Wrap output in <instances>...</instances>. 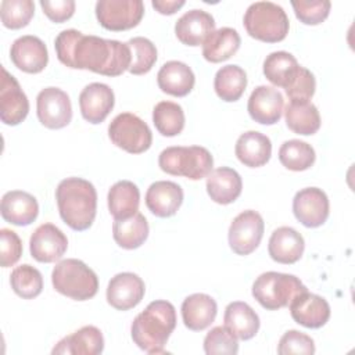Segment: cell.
Wrapping results in <instances>:
<instances>
[{
	"instance_id": "1",
	"label": "cell",
	"mask_w": 355,
	"mask_h": 355,
	"mask_svg": "<svg viewBox=\"0 0 355 355\" xmlns=\"http://www.w3.org/2000/svg\"><path fill=\"white\" fill-rule=\"evenodd\" d=\"M57 58L75 69H89L105 76H119L129 69L132 54L128 43L83 35L76 29H65L54 40Z\"/></svg>"
},
{
	"instance_id": "2",
	"label": "cell",
	"mask_w": 355,
	"mask_h": 355,
	"mask_svg": "<svg viewBox=\"0 0 355 355\" xmlns=\"http://www.w3.org/2000/svg\"><path fill=\"white\" fill-rule=\"evenodd\" d=\"M176 327V309L169 301L150 302L132 322L133 343L147 354L165 352V344Z\"/></svg>"
},
{
	"instance_id": "3",
	"label": "cell",
	"mask_w": 355,
	"mask_h": 355,
	"mask_svg": "<svg viewBox=\"0 0 355 355\" xmlns=\"http://www.w3.org/2000/svg\"><path fill=\"white\" fill-rule=\"evenodd\" d=\"M55 200L61 219L73 230L89 229L96 218L97 191L82 178H67L55 189Z\"/></svg>"
},
{
	"instance_id": "4",
	"label": "cell",
	"mask_w": 355,
	"mask_h": 355,
	"mask_svg": "<svg viewBox=\"0 0 355 355\" xmlns=\"http://www.w3.org/2000/svg\"><path fill=\"white\" fill-rule=\"evenodd\" d=\"M51 283L55 291L75 301L90 300L98 290V279L94 270L75 258L62 259L54 266Z\"/></svg>"
},
{
	"instance_id": "5",
	"label": "cell",
	"mask_w": 355,
	"mask_h": 355,
	"mask_svg": "<svg viewBox=\"0 0 355 355\" xmlns=\"http://www.w3.org/2000/svg\"><path fill=\"white\" fill-rule=\"evenodd\" d=\"M244 28L247 33L261 42H282L290 28L288 17L283 7L272 1H255L244 14Z\"/></svg>"
},
{
	"instance_id": "6",
	"label": "cell",
	"mask_w": 355,
	"mask_h": 355,
	"mask_svg": "<svg viewBox=\"0 0 355 355\" xmlns=\"http://www.w3.org/2000/svg\"><path fill=\"white\" fill-rule=\"evenodd\" d=\"M158 165L165 173L200 180L211 173L214 158L205 147L178 146L162 150L158 157Z\"/></svg>"
},
{
	"instance_id": "7",
	"label": "cell",
	"mask_w": 355,
	"mask_h": 355,
	"mask_svg": "<svg viewBox=\"0 0 355 355\" xmlns=\"http://www.w3.org/2000/svg\"><path fill=\"white\" fill-rule=\"evenodd\" d=\"M305 291L308 288L297 276L280 272H265L252 284V297L268 311L288 306L298 294Z\"/></svg>"
},
{
	"instance_id": "8",
	"label": "cell",
	"mask_w": 355,
	"mask_h": 355,
	"mask_svg": "<svg viewBox=\"0 0 355 355\" xmlns=\"http://www.w3.org/2000/svg\"><path fill=\"white\" fill-rule=\"evenodd\" d=\"M108 136L116 147L130 154H141L153 143L148 125L132 112L118 114L108 126Z\"/></svg>"
},
{
	"instance_id": "9",
	"label": "cell",
	"mask_w": 355,
	"mask_h": 355,
	"mask_svg": "<svg viewBox=\"0 0 355 355\" xmlns=\"http://www.w3.org/2000/svg\"><path fill=\"white\" fill-rule=\"evenodd\" d=\"M144 15L141 0H98L96 17L98 24L114 32L135 28Z\"/></svg>"
},
{
	"instance_id": "10",
	"label": "cell",
	"mask_w": 355,
	"mask_h": 355,
	"mask_svg": "<svg viewBox=\"0 0 355 355\" xmlns=\"http://www.w3.org/2000/svg\"><path fill=\"white\" fill-rule=\"evenodd\" d=\"M265 223L262 216L254 211L247 209L240 212L229 226V245L237 255H248L255 251L263 236Z\"/></svg>"
},
{
	"instance_id": "11",
	"label": "cell",
	"mask_w": 355,
	"mask_h": 355,
	"mask_svg": "<svg viewBox=\"0 0 355 355\" xmlns=\"http://www.w3.org/2000/svg\"><path fill=\"white\" fill-rule=\"evenodd\" d=\"M36 114L39 122L49 129L65 128L72 119L69 96L58 87H44L36 98Z\"/></svg>"
},
{
	"instance_id": "12",
	"label": "cell",
	"mask_w": 355,
	"mask_h": 355,
	"mask_svg": "<svg viewBox=\"0 0 355 355\" xmlns=\"http://www.w3.org/2000/svg\"><path fill=\"white\" fill-rule=\"evenodd\" d=\"M293 212L305 227H319L329 218V198L319 187H305L294 196Z\"/></svg>"
},
{
	"instance_id": "13",
	"label": "cell",
	"mask_w": 355,
	"mask_h": 355,
	"mask_svg": "<svg viewBox=\"0 0 355 355\" xmlns=\"http://www.w3.org/2000/svg\"><path fill=\"white\" fill-rule=\"evenodd\" d=\"M29 112V101L18 80L1 67L0 86V118L10 126L19 125Z\"/></svg>"
},
{
	"instance_id": "14",
	"label": "cell",
	"mask_w": 355,
	"mask_h": 355,
	"mask_svg": "<svg viewBox=\"0 0 355 355\" xmlns=\"http://www.w3.org/2000/svg\"><path fill=\"white\" fill-rule=\"evenodd\" d=\"M68 248V239L53 223H43L32 233L29 240L31 255L43 263L58 261Z\"/></svg>"
},
{
	"instance_id": "15",
	"label": "cell",
	"mask_w": 355,
	"mask_h": 355,
	"mask_svg": "<svg viewBox=\"0 0 355 355\" xmlns=\"http://www.w3.org/2000/svg\"><path fill=\"white\" fill-rule=\"evenodd\" d=\"M146 286L140 276L132 272L115 275L107 287V301L118 311H128L139 305L144 297Z\"/></svg>"
},
{
	"instance_id": "16",
	"label": "cell",
	"mask_w": 355,
	"mask_h": 355,
	"mask_svg": "<svg viewBox=\"0 0 355 355\" xmlns=\"http://www.w3.org/2000/svg\"><path fill=\"white\" fill-rule=\"evenodd\" d=\"M10 58L18 69L26 73H39L49 62V51L42 39L25 35L12 42Z\"/></svg>"
},
{
	"instance_id": "17",
	"label": "cell",
	"mask_w": 355,
	"mask_h": 355,
	"mask_svg": "<svg viewBox=\"0 0 355 355\" xmlns=\"http://www.w3.org/2000/svg\"><path fill=\"white\" fill-rule=\"evenodd\" d=\"M115 96L112 89L100 82L87 85L79 94L80 114L89 123H101L112 111Z\"/></svg>"
},
{
	"instance_id": "18",
	"label": "cell",
	"mask_w": 355,
	"mask_h": 355,
	"mask_svg": "<svg viewBox=\"0 0 355 355\" xmlns=\"http://www.w3.org/2000/svg\"><path fill=\"white\" fill-rule=\"evenodd\" d=\"M284 107L283 94L272 87L261 85L255 87L248 98L250 116L261 125H275L280 121Z\"/></svg>"
},
{
	"instance_id": "19",
	"label": "cell",
	"mask_w": 355,
	"mask_h": 355,
	"mask_svg": "<svg viewBox=\"0 0 355 355\" xmlns=\"http://www.w3.org/2000/svg\"><path fill=\"white\" fill-rule=\"evenodd\" d=\"M291 318L301 326L308 329H319L324 326L330 318V305L329 302L309 291L298 294L290 302Z\"/></svg>"
},
{
	"instance_id": "20",
	"label": "cell",
	"mask_w": 355,
	"mask_h": 355,
	"mask_svg": "<svg viewBox=\"0 0 355 355\" xmlns=\"http://www.w3.org/2000/svg\"><path fill=\"white\" fill-rule=\"evenodd\" d=\"M183 202L182 187L171 180H158L150 184L146 193L148 211L158 218L173 216Z\"/></svg>"
},
{
	"instance_id": "21",
	"label": "cell",
	"mask_w": 355,
	"mask_h": 355,
	"mask_svg": "<svg viewBox=\"0 0 355 355\" xmlns=\"http://www.w3.org/2000/svg\"><path fill=\"white\" fill-rule=\"evenodd\" d=\"M215 31L214 17L204 10H190L175 24L176 37L186 46H200Z\"/></svg>"
},
{
	"instance_id": "22",
	"label": "cell",
	"mask_w": 355,
	"mask_h": 355,
	"mask_svg": "<svg viewBox=\"0 0 355 355\" xmlns=\"http://www.w3.org/2000/svg\"><path fill=\"white\" fill-rule=\"evenodd\" d=\"M0 211L6 222L15 226H28L37 218L39 204L32 194L11 190L3 196Z\"/></svg>"
},
{
	"instance_id": "23",
	"label": "cell",
	"mask_w": 355,
	"mask_h": 355,
	"mask_svg": "<svg viewBox=\"0 0 355 355\" xmlns=\"http://www.w3.org/2000/svg\"><path fill=\"white\" fill-rule=\"evenodd\" d=\"M305 250V241L301 233L290 226H280L273 230L268 251L275 262L291 265L300 261Z\"/></svg>"
},
{
	"instance_id": "24",
	"label": "cell",
	"mask_w": 355,
	"mask_h": 355,
	"mask_svg": "<svg viewBox=\"0 0 355 355\" xmlns=\"http://www.w3.org/2000/svg\"><path fill=\"white\" fill-rule=\"evenodd\" d=\"M218 313L216 301L204 293H196L184 298L182 304V319L184 326L193 331H201L211 326Z\"/></svg>"
},
{
	"instance_id": "25",
	"label": "cell",
	"mask_w": 355,
	"mask_h": 355,
	"mask_svg": "<svg viewBox=\"0 0 355 355\" xmlns=\"http://www.w3.org/2000/svg\"><path fill=\"white\" fill-rule=\"evenodd\" d=\"M207 193L216 204L227 205L234 202L241 194L243 180L237 171L229 166H220L207 176Z\"/></svg>"
},
{
	"instance_id": "26",
	"label": "cell",
	"mask_w": 355,
	"mask_h": 355,
	"mask_svg": "<svg viewBox=\"0 0 355 355\" xmlns=\"http://www.w3.org/2000/svg\"><path fill=\"white\" fill-rule=\"evenodd\" d=\"M157 83L164 93L175 97H184L193 90L196 76L187 64L172 60L159 68Z\"/></svg>"
},
{
	"instance_id": "27",
	"label": "cell",
	"mask_w": 355,
	"mask_h": 355,
	"mask_svg": "<svg viewBox=\"0 0 355 355\" xmlns=\"http://www.w3.org/2000/svg\"><path fill=\"white\" fill-rule=\"evenodd\" d=\"M234 154L243 165L250 168H259L270 159V139L257 130L244 132L236 141Z\"/></svg>"
},
{
	"instance_id": "28",
	"label": "cell",
	"mask_w": 355,
	"mask_h": 355,
	"mask_svg": "<svg viewBox=\"0 0 355 355\" xmlns=\"http://www.w3.org/2000/svg\"><path fill=\"white\" fill-rule=\"evenodd\" d=\"M104 349V337L96 326H83L71 336L64 337L53 348V354L98 355Z\"/></svg>"
},
{
	"instance_id": "29",
	"label": "cell",
	"mask_w": 355,
	"mask_h": 355,
	"mask_svg": "<svg viewBox=\"0 0 355 355\" xmlns=\"http://www.w3.org/2000/svg\"><path fill=\"white\" fill-rule=\"evenodd\" d=\"M223 322L225 327L240 340H250L259 330V318L257 312L243 301H234L226 306Z\"/></svg>"
},
{
	"instance_id": "30",
	"label": "cell",
	"mask_w": 355,
	"mask_h": 355,
	"mask_svg": "<svg viewBox=\"0 0 355 355\" xmlns=\"http://www.w3.org/2000/svg\"><path fill=\"white\" fill-rule=\"evenodd\" d=\"M241 39L236 29L223 26L215 29L202 43V57L209 62H222L234 55L240 47Z\"/></svg>"
},
{
	"instance_id": "31",
	"label": "cell",
	"mask_w": 355,
	"mask_h": 355,
	"mask_svg": "<svg viewBox=\"0 0 355 355\" xmlns=\"http://www.w3.org/2000/svg\"><path fill=\"white\" fill-rule=\"evenodd\" d=\"M108 211L114 219H126L139 212L140 191L130 180H119L108 190Z\"/></svg>"
},
{
	"instance_id": "32",
	"label": "cell",
	"mask_w": 355,
	"mask_h": 355,
	"mask_svg": "<svg viewBox=\"0 0 355 355\" xmlns=\"http://www.w3.org/2000/svg\"><path fill=\"white\" fill-rule=\"evenodd\" d=\"M286 125L297 135L309 136L319 130L320 115L311 101H290L284 110Z\"/></svg>"
},
{
	"instance_id": "33",
	"label": "cell",
	"mask_w": 355,
	"mask_h": 355,
	"mask_svg": "<svg viewBox=\"0 0 355 355\" xmlns=\"http://www.w3.org/2000/svg\"><path fill=\"white\" fill-rule=\"evenodd\" d=\"M112 236L115 243L125 250L139 248L148 237V223L146 216L136 212L126 219H114Z\"/></svg>"
},
{
	"instance_id": "34",
	"label": "cell",
	"mask_w": 355,
	"mask_h": 355,
	"mask_svg": "<svg viewBox=\"0 0 355 355\" xmlns=\"http://www.w3.org/2000/svg\"><path fill=\"white\" fill-rule=\"evenodd\" d=\"M300 67L293 54L287 51H273L263 61V75L275 86L287 89L295 79Z\"/></svg>"
},
{
	"instance_id": "35",
	"label": "cell",
	"mask_w": 355,
	"mask_h": 355,
	"mask_svg": "<svg viewBox=\"0 0 355 355\" xmlns=\"http://www.w3.org/2000/svg\"><path fill=\"white\" fill-rule=\"evenodd\" d=\"M247 87L245 71L234 64L218 69L214 79V89L219 98L227 103L237 101Z\"/></svg>"
},
{
	"instance_id": "36",
	"label": "cell",
	"mask_w": 355,
	"mask_h": 355,
	"mask_svg": "<svg viewBox=\"0 0 355 355\" xmlns=\"http://www.w3.org/2000/svg\"><path fill=\"white\" fill-rule=\"evenodd\" d=\"M315 158L313 147L298 139L287 140L279 148V161L290 171H306L313 165Z\"/></svg>"
},
{
	"instance_id": "37",
	"label": "cell",
	"mask_w": 355,
	"mask_h": 355,
	"mask_svg": "<svg viewBox=\"0 0 355 355\" xmlns=\"http://www.w3.org/2000/svg\"><path fill=\"white\" fill-rule=\"evenodd\" d=\"M153 122L162 136H176L184 128L183 108L173 101H159L153 110Z\"/></svg>"
},
{
	"instance_id": "38",
	"label": "cell",
	"mask_w": 355,
	"mask_h": 355,
	"mask_svg": "<svg viewBox=\"0 0 355 355\" xmlns=\"http://www.w3.org/2000/svg\"><path fill=\"white\" fill-rule=\"evenodd\" d=\"M11 288L24 300L36 298L43 290L42 273L32 265L24 263L12 269L10 275Z\"/></svg>"
},
{
	"instance_id": "39",
	"label": "cell",
	"mask_w": 355,
	"mask_h": 355,
	"mask_svg": "<svg viewBox=\"0 0 355 355\" xmlns=\"http://www.w3.org/2000/svg\"><path fill=\"white\" fill-rule=\"evenodd\" d=\"M126 43L130 47L132 54V61L128 71L133 75H144L150 72L157 61L155 44L143 36L132 37Z\"/></svg>"
},
{
	"instance_id": "40",
	"label": "cell",
	"mask_w": 355,
	"mask_h": 355,
	"mask_svg": "<svg viewBox=\"0 0 355 355\" xmlns=\"http://www.w3.org/2000/svg\"><path fill=\"white\" fill-rule=\"evenodd\" d=\"M35 14L32 0H4L0 4L1 22L8 29H19L29 24Z\"/></svg>"
},
{
	"instance_id": "41",
	"label": "cell",
	"mask_w": 355,
	"mask_h": 355,
	"mask_svg": "<svg viewBox=\"0 0 355 355\" xmlns=\"http://www.w3.org/2000/svg\"><path fill=\"white\" fill-rule=\"evenodd\" d=\"M204 351L207 355H236L239 352L237 337L225 326L212 327L204 338Z\"/></svg>"
},
{
	"instance_id": "42",
	"label": "cell",
	"mask_w": 355,
	"mask_h": 355,
	"mask_svg": "<svg viewBox=\"0 0 355 355\" xmlns=\"http://www.w3.org/2000/svg\"><path fill=\"white\" fill-rule=\"evenodd\" d=\"M295 17L305 25L322 24L330 12L329 0H298L291 1Z\"/></svg>"
},
{
	"instance_id": "43",
	"label": "cell",
	"mask_w": 355,
	"mask_h": 355,
	"mask_svg": "<svg viewBox=\"0 0 355 355\" xmlns=\"http://www.w3.org/2000/svg\"><path fill=\"white\" fill-rule=\"evenodd\" d=\"M279 355H290V354H302V355H312L315 354V343L313 340L298 330H288L286 331L277 345Z\"/></svg>"
},
{
	"instance_id": "44",
	"label": "cell",
	"mask_w": 355,
	"mask_h": 355,
	"mask_svg": "<svg viewBox=\"0 0 355 355\" xmlns=\"http://www.w3.org/2000/svg\"><path fill=\"white\" fill-rule=\"evenodd\" d=\"M315 89H316V80L313 73L309 69L300 67V71L295 79L284 90L290 101H309L315 94Z\"/></svg>"
},
{
	"instance_id": "45",
	"label": "cell",
	"mask_w": 355,
	"mask_h": 355,
	"mask_svg": "<svg viewBox=\"0 0 355 355\" xmlns=\"http://www.w3.org/2000/svg\"><path fill=\"white\" fill-rule=\"evenodd\" d=\"M0 262L3 268L15 265L22 255V241L14 230H0Z\"/></svg>"
},
{
	"instance_id": "46",
	"label": "cell",
	"mask_w": 355,
	"mask_h": 355,
	"mask_svg": "<svg viewBox=\"0 0 355 355\" xmlns=\"http://www.w3.org/2000/svg\"><path fill=\"white\" fill-rule=\"evenodd\" d=\"M40 7L47 18L57 24L69 19L75 12L73 0H40Z\"/></svg>"
},
{
	"instance_id": "47",
	"label": "cell",
	"mask_w": 355,
	"mask_h": 355,
	"mask_svg": "<svg viewBox=\"0 0 355 355\" xmlns=\"http://www.w3.org/2000/svg\"><path fill=\"white\" fill-rule=\"evenodd\" d=\"M153 7L164 15H172L184 6V0H153Z\"/></svg>"
}]
</instances>
